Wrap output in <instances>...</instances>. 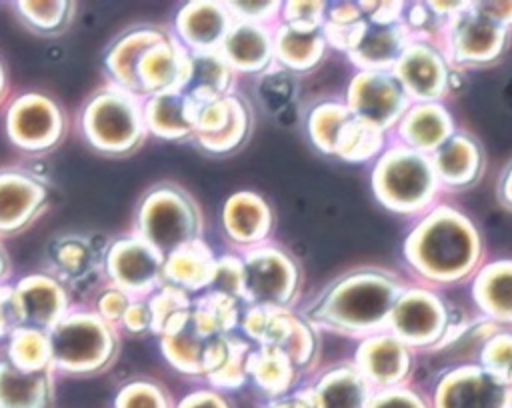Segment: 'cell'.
Segmentation results:
<instances>
[{
	"instance_id": "24",
	"label": "cell",
	"mask_w": 512,
	"mask_h": 408,
	"mask_svg": "<svg viewBox=\"0 0 512 408\" xmlns=\"http://www.w3.org/2000/svg\"><path fill=\"white\" fill-rule=\"evenodd\" d=\"M218 52L232 70L256 72L274 58V34L266 24L234 18Z\"/></svg>"
},
{
	"instance_id": "3",
	"label": "cell",
	"mask_w": 512,
	"mask_h": 408,
	"mask_svg": "<svg viewBox=\"0 0 512 408\" xmlns=\"http://www.w3.org/2000/svg\"><path fill=\"white\" fill-rule=\"evenodd\" d=\"M372 192L390 212L422 216L442 192L428 154L412 150L390 138L372 168Z\"/></svg>"
},
{
	"instance_id": "1",
	"label": "cell",
	"mask_w": 512,
	"mask_h": 408,
	"mask_svg": "<svg viewBox=\"0 0 512 408\" xmlns=\"http://www.w3.org/2000/svg\"><path fill=\"white\" fill-rule=\"evenodd\" d=\"M408 268L420 284L462 282L484 262V242L476 224L450 204H436L408 232L402 246Z\"/></svg>"
},
{
	"instance_id": "36",
	"label": "cell",
	"mask_w": 512,
	"mask_h": 408,
	"mask_svg": "<svg viewBox=\"0 0 512 408\" xmlns=\"http://www.w3.org/2000/svg\"><path fill=\"white\" fill-rule=\"evenodd\" d=\"M350 118L352 112L346 102L326 100L314 106L308 116V134L312 144L326 154H334L338 136Z\"/></svg>"
},
{
	"instance_id": "49",
	"label": "cell",
	"mask_w": 512,
	"mask_h": 408,
	"mask_svg": "<svg viewBox=\"0 0 512 408\" xmlns=\"http://www.w3.org/2000/svg\"><path fill=\"white\" fill-rule=\"evenodd\" d=\"M478 8L498 24L512 28V2H476Z\"/></svg>"
},
{
	"instance_id": "18",
	"label": "cell",
	"mask_w": 512,
	"mask_h": 408,
	"mask_svg": "<svg viewBox=\"0 0 512 408\" xmlns=\"http://www.w3.org/2000/svg\"><path fill=\"white\" fill-rule=\"evenodd\" d=\"M454 132V120L442 102H414L392 130V140L432 156Z\"/></svg>"
},
{
	"instance_id": "5",
	"label": "cell",
	"mask_w": 512,
	"mask_h": 408,
	"mask_svg": "<svg viewBox=\"0 0 512 408\" xmlns=\"http://www.w3.org/2000/svg\"><path fill=\"white\" fill-rule=\"evenodd\" d=\"M136 224V236L168 258L176 250L198 242L200 212L186 192L162 186L146 194Z\"/></svg>"
},
{
	"instance_id": "2",
	"label": "cell",
	"mask_w": 512,
	"mask_h": 408,
	"mask_svg": "<svg viewBox=\"0 0 512 408\" xmlns=\"http://www.w3.org/2000/svg\"><path fill=\"white\" fill-rule=\"evenodd\" d=\"M402 288V278L388 268H352L318 294L306 316L314 326L362 340L386 330Z\"/></svg>"
},
{
	"instance_id": "13",
	"label": "cell",
	"mask_w": 512,
	"mask_h": 408,
	"mask_svg": "<svg viewBox=\"0 0 512 408\" xmlns=\"http://www.w3.org/2000/svg\"><path fill=\"white\" fill-rule=\"evenodd\" d=\"M434 408H512V394L482 364H462L436 382Z\"/></svg>"
},
{
	"instance_id": "27",
	"label": "cell",
	"mask_w": 512,
	"mask_h": 408,
	"mask_svg": "<svg viewBox=\"0 0 512 408\" xmlns=\"http://www.w3.org/2000/svg\"><path fill=\"white\" fill-rule=\"evenodd\" d=\"M326 36L322 26H300L282 22L274 30V58L290 70L314 68L326 52Z\"/></svg>"
},
{
	"instance_id": "35",
	"label": "cell",
	"mask_w": 512,
	"mask_h": 408,
	"mask_svg": "<svg viewBox=\"0 0 512 408\" xmlns=\"http://www.w3.org/2000/svg\"><path fill=\"white\" fill-rule=\"evenodd\" d=\"M296 370L292 360L278 348L260 346V350L248 356V374L270 394L288 390L296 378Z\"/></svg>"
},
{
	"instance_id": "22",
	"label": "cell",
	"mask_w": 512,
	"mask_h": 408,
	"mask_svg": "<svg viewBox=\"0 0 512 408\" xmlns=\"http://www.w3.org/2000/svg\"><path fill=\"white\" fill-rule=\"evenodd\" d=\"M412 38L414 34L404 18L390 24H378L366 18L364 32L348 52V58L358 70H392Z\"/></svg>"
},
{
	"instance_id": "21",
	"label": "cell",
	"mask_w": 512,
	"mask_h": 408,
	"mask_svg": "<svg viewBox=\"0 0 512 408\" xmlns=\"http://www.w3.org/2000/svg\"><path fill=\"white\" fill-rule=\"evenodd\" d=\"M188 76V50L166 34L154 42L138 64V96L184 88Z\"/></svg>"
},
{
	"instance_id": "19",
	"label": "cell",
	"mask_w": 512,
	"mask_h": 408,
	"mask_svg": "<svg viewBox=\"0 0 512 408\" xmlns=\"http://www.w3.org/2000/svg\"><path fill=\"white\" fill-rule=\"evenodd\" d=\"M432 166L442 190H464L476 184L484 172V152L468 132H454L432 156Z\"/></svg>"
},
{
	"instance_id": "8",
	"label": "cell",
	"mask_w": 512,
	"mask_h": 408,
	"mask_svg": "<svg viewBox=\"0 0 512 408\" xmlns=\"http://www.w3.org/2000/svg\"><path fill=\"white\" fill-rule=\"evenodd\" d=\"M82 126L92 146L112 154L134 148L146 130L136 96L122 88H108L92 96L84 108Z\"/></svg>"
},
{
	"instance_id": "37",
	"label": "cell",
	"mask_w": 512,
	"mask_h": 408,
	"mask_svg": "<svg viewBox=\"0 0 512 408\" xmlns=\"http://www.w3.org/2000/svg\"><path fill=\"white\" fill-rule=\"evenodd\" d=\"M8 360L22 370L50 368L48 332L36 328H18L8 336Z\"/></svg>"
},
{
	"instance_id": "9",
	"label": "cell",
	"mask_w": 512,
	"mask_h": 408,
	"mask_svg": "<svg viewBox=\"0 0 512 408\" xmlns=\"http://www.w3.org/2000/svg\"><path fill=\"white\" fill-rule=\"evenodd\" d=\"M244 300L258 308L288 310L294 302L300 272L296 262L274 246H256L242 260Z\"/></svg>"
},
{
	"instance_id": "20",
	"label": "cell",
	"mask_w": 512,
	"mask_h": 408,
	"mask_svg": "<svg viewBox=\"0 0 512 408\" xmlns=\"http://www.w3.org/2000/svg\"><path fill=\"white\" fill-rule=\"evenodd\" d=\"M304 392L312 408H368L374 388L354 362H340L320 372Z\"/></svg>"
},
{
	"instance_id": "30",
	"label": "cell",
	"mask_w": 512,
	"mask_h": 408,
	"mask_svg": "<svg viewBox=\"0 0 512 408\" xmlns=\"http://www.w3.org/2000/svg\"><path fill=\"white\" fill-rule=\"evenodd\" d=\"M164 34L154 28H140L128 32L116 40L106 56L108 72L112 74L118 88L138 96V64L144 52L162 38Z\"/></svg>"
},
{
	"instance_id": "34",
	"label": "cell",
	"mask_w": 512,
	"mask_h": 408,
	"mask_svg": "<svg viewBox=\"0 0 512 408\" xmlns=\"http://www.w3.org/2000/svg\"><path fill=\"white\" fill-rule=\"evenodd\" d=\"M388 142V132L352 114V118L346 122L338 136L334 156L342 158L344 162L362 164L368 160H376L384 152Z\"/></svg>"
},
{
	"instance_id": "23",
	"label": "cell",
	"mask_w": 512,
	"mask_h": 408,
	"mask_svg": "<svg viewBox=\"0 0 512 408\" xmlns=\"http://www.w3.org/2000/svg\"><path fill=\"white\" fill-rule=\"evenodd\" d=\"M234 24L228 4L190 2L180 8L176 28L182 46L192 52L218 50L226 32Z\"/></svg>"
},
{
	"instance_id": "10",
	"label": "cell",
	"mask_w": 512,
	"mask_h": 408,
	"mask_svg": "<svg viewBox=\"0 0 512 408\" xmlns=\"http://www.w3.org/2000/svg\"><path fill=\"white\" fill-rule=\"evenodd\" d=\"M346 106L356 116L384 132H392L412 106L392 70H358L346 90Z\"/></svg>"
},
{
	"instance_id": "12",
	"label": "cell",
	"mask_w": 512,
	"mask_h": 408,
	"mask_svg": "<svg viewBox=\"0 0 512 408\" xmlns=\"http://www.w3.org/2000/svg\"><path fill=\"white\" fill-rule=\"evenodd\" d=\"M392 72L412 104L440 102L450 92L452 66L434 38L414 36Z\"/></svg>"
},
{
	"instance_id": "28",
	"label": "cell",
	"mask_w": 512,
	"mask_h": 408,
	"mask_svg": "<svg viewBox=\"0 0 512 408\" xmlns=\"http://www.w3.org/2000/svg\"><path fill=\"white\" fill-rule=\"evenodd\" d=\"M142 114L146 128L158 136L182 138L194 134L190 98L180 88L148 96Z\"/></svg>"
},
{
	"instance_id": "52",
	"label": "cell",
	"mask_w": 512,
	"mask_h": 408,
	"mask_svg": "<svg viewBox=\"0 0 512 408\" xmlns=\"http://www.w3.org/2000/svg\"><path fill=\"white\" fill-rule=\"evenodd\" d=\"M4 270H6V262H4V254L0 252V280H2V276H4Z\"/></svg>"
},
{
	"instance_id": "42",
	"label": "cell",
	"mask_w": 512,
	"mask_h": 408,
	"mask_svg": "<svg viewBox=\"0 0 512 408\" xmlns=\"http://www.w3.org/2000/svg\"><path fill=\"white\" fill-rule=\"evenodd\" d=\"M368 408H430L420 392L402 384L394 388L374 390Z\"/></svg>"
},
{
	"instance_id": "40",
	"label": "cell",
	"mask_w": 512,
	"mask_h": 408,
	"mask_svg": "<svg viewBox=\"0 0 512 408\" xmlns=\"http://www.w3.org/2000/svg\"><path fill=\"white\" fill-rule=\"evenodd\" d=\"M18 10L32 28L42 32H54L66 24L70 14V4L68 2H20Z\"/></svg>"
},
{
	"instance_id": "33",
	"label": "cell",
	"mask_w": 512,
	"mask_h": 408,
	"mask_svg": "<svg viewBox=\"0 0 512 408\" xmlns=\"http://www.w3.org/2000/svg\"><path fill=\"white\" fill-rule=\"evenodd\" d=\"M232 72L218 50H188V76L182 90L190 96H226Z\"/></svg>"
},
{
	"instance_id": "11",
	"label": "cell",
	"mask_w": 512,
	"mask_h": 408,
	"mask_svg": "<svg viewBox=\"0 0 512 408\" xmlns=\"http://www.w3.org/2000/svg\"><path fill=\"white\" fill-rule=\"evenodd\" d=\"M244 330L260 346L282 350L300 370L314 362L318 338L314 324L290 310H272L250 306L244 316Z\"/></svg>"
},
{
	"instance_id": "46",
	"label": "cell",
	"mask_w": 512,
	"mask_h": 408,
	"mask_svg": "<svg viewBox=\"0 0 512 408\" xmlns=\"http://www.w3.org/2000/svg\"><path fill=\"white\" fill-rule=\"evenodd\" d=\"M232 16L236 20H250V22H260L264 24L266 20L278 16L282 12V6L278 2H238V4H228Z\"/></svg>"
},
{
	"instance_id": "15",
	"label": "cell",
	"mask_w": 512,
	"mask_h": 408,
	"mask_svg": "<svg viewBox=\"0 0 512 408\" xmlns=\"http://www.w3.org/2000/svg\"><path fill=\"white\" fill-rule=\"evenodd\" d=\"M352 362L374 390H384L406 384L414 364V350L392 332L382 330L360 340Z\"/></svg>"
},
{
	"instance_id": "38",
	"label": "cell",
	"mask_w": 512,
	"mask_h": 408,
	"mask_svg": "<svg viewBox=\"0 0 512 408\" xmlns=\"http://www.w3.org/2000/svg\"><path fill=\"white\" fill-rule=\"evenodd\" d=\"M478 364L496 374L506 386L512 382V332L496 330L480 348Z\"/></svg>"
},
{
	"instance_id": "50",
	"label": "cell",
	"mask_w": 512,
	"mask_h": 408,
	"mask_svg": "<svg viewBox=\"0 0 512 408\" xmlns=\"http://www.w3.org/2000/svg\"><path fill=\"white\" fill-rule=\"evenodd\" d=\"M182 408H224V404H222L216 396L202 392V394L190 396V398L182 404Z\"/></svg>"
},
{
	"instance_id": "29",
	"label": "cell",
	"mask_w": 512,
	"mask_h": 408,
	"mask_svg": "<svg viewBox=\"0 0 512 408\" xmlns=\"http://www.w3.org/2000/svg\"><path fill=\"white\" fill-rule=\"evenodd\" d=\"M50 368L22 370L0 362V408H46L50 400Z\"/></svg>"
},
{
	"instance_id": "45",
	"label": "cell",
	"mask_w": 512,
	"mask_h": 408,
	"mask_svg": "<svg viewBox=\"0 0 512 408\" xmlns=\"http://www.w3.org/2000/svg\"><path fill=\"white\" fill-rule=\"evenodd\" d=\"M132 300H134V298H132L130 294H126L124 290L112 286V288H108V290L100 296V300H98V314H100L106 322H110V324L122 322V318H124L128 306L132 304Z\"/></svg>"
},
{
	"instance_id": "44",
	"label": "cell",
	"mask_w": 512,
	"mask_h": 408,
	"mask_svg": "<svg viewBox=\"0 0 512 408\" xmlns=\"http://www.w3.org/2000/svg\"><path fill=\"white\" fill-rule=\"evenodd\" d=\"M118 408H164L162 394L150 384H130L118 396Z\"/></svg>"
},
{
	"instance_id": "6",
	"label": "cell",
	"mask_w": 512,
	"mask_h": 408,
	"mask_svg": "<svg viewBox=\"0 0 512 408\" xmlns=\"http://www.w3.org/2000/svg\"><path fill=\"white\" fill-rule=\"evenodd\" d=\"M50 366L68 372H90L108 364L116 350L112 324L100 314L68 312L48 330Z\"/></svg>"
},
{
	"instance_id": "39",
	"label": "cell",
	"mask_w": 512,
	"mask_h": 408,
	"mask_svg": "<svg viewBox=\"0 0 512 408\" xmlns=\"http://www.w3.org/2000/svg\"><path fill=\"white\" fill-rule=\"evenodd\" d=\"M148 306H150V312H152V330L162 334L164 328L184 310L190 308L188 304V298H186V292L176 288V286H162V288H156L152 294H150V300H148Z\"/></svg>"
},
{
	"instance_id": "17",
	"label": "cell",
	"mask_w": 512,
	"mask_h": 408,
	"mask_svg": "<svg viewBox=\"0 0 512 408\" xmlns=\"http://www.w3.org/2000/svg\"><path fill=\"white\" fill-rule=\"evenodd\" d=\"M14 298L22 326L42 332L52 330L68 314L64 288L50 276L32 274L18 282Z\"/></svg>"
},
{
	"instance_id": "25",
	"label": "cell",
	"mask_w": 512,
	"mask_h": 408,
	"mask_svg": "<svg viewBox=\"0 0 512 408\" xmlns=\"http://www.w3.org/2000/svg\"><path fill=\"white\" fill-rule=\"evenodd\" d=\"M472 300L482 318L512 324V258H496L472 276Z\"/></svg>"
},
{
	"instance_id": "53",
	"label": "cell",
	"mask_w": 512,
	"mask_h": 408,
	"mask_svg": "<svg viewBox=\"0 0 512 408\" xmlns=\"http://www.w3.org/2000/svg\"><path fill=\"white\" fill-rule=\"evenodd\" d=\"M2 84H4V74H2V68H0V90H2Z\"/></svg>"
},
{
	"instance_id": "32",
	"label": "cell",
	"mask_w": 512,
	"mask_h": 408,
	"mask_svg": "<svg viewBox=\"0 0 512 408\" xmlns=\"http://www.w3.org/2000/svg\"><path fill=\"white\" fill-rule=\"evenodd\" d=\"M216 258L198 240L188 244L164 260V280L184 292L202 290L210 284Z\"/></svg>"
},
{
	"instance_id": "7",
	"label": "cell",
	"mask_w": 512,
	"mask_h": 408,
	"mask_svg": "<svg viewBox=\"0 0 512 408\" xmlns=\"http://www.w3.org/2000/svg\"><path fill=\"white\" fill-rule=\"evenodd\" d=\"M386 330L412 350H436L448 344L454 326L450 310L436 288L404 284Z\"/></svg>"
},
{
	"instance_id": "16",
	"label": "cell",
	"mask_w": 512,
	"mask_h": 408,
	"mask_svg": "<svg viewBox=\"0 0 512 408\" xmlns=\"http://www.w3.org/2000/svg\"><path fill=\"white\" fill-rule=\"evenodd\" d=\"M10 138L26 150H42L60 136L62 120L58 106L38 94L18 98L8 112Z\"/></svg>"
},
{
	"instance_id": "41",
	"label": "cell",
	"mask_w": 512,
	"mask_h": 408,
	"mask_svg": "<svg viewBox=\"0 0 512 408\" xmlns=\"http://www.w3.org/2000/svg\"><path fill=\"white\" fill-rule=\"evenodd\" d=\"M92 262L90 244L84 238L68 236L54 244V264L62 274L80 276Z\"/></svg>"
},
{
	"instance_id": "14",
	"label": "cell",
	"mask_w": 512,
	"mask_h": 408,
	"mask_svg": "<svg viewBox=\"0 0 512 408\" xmlns=\"http://www.w3.org/2000/svg\"><path fill=\"white\" fill-rule=\"evenodd\" d=\"M164 256L138 236L116 240L106 254V272L112 286L130 296L152 294L164 280Z\"/></svg>"
},
{
	"instance_id": "4",
	"label": "cell",
	"mask_w": 512,
	"mask_h": 408,
	"mask_svg": "<svg viewBox=\"0 0 512 408\" xmlns=\"http://www.w3.org/2000/svg\"><path fill=\"white\" fill-rule=\"evenodd\" d=\"M442 48L452 68H474L496 62L510 44V28L468 2L454 16L442 20L430 36Z\"/></svg>"
},
{
	"instance_id": "47",
	"label": "cell",
	"mask_w": 512,
	"mask_h": 408,
	"mask_svg": "<svg viewBox=\"0 0 512 408\" xmlns=\"http://www.w3.org/2000/svg\"><path fill=\"white\" fill-rule=\"evenodd\" d=\"M122 324L130 330V332H144V330H152V312L148 302L136 298L132 300V304L128 306Z\"/></svg>"
},
{
	"instance_id": "26",
	"label": "cell",
	"mask_w": 512,
	"mask_h": 408,
	"mask_svg": "<svg viewBox=\"0 0 512 408\" xmlns=\"http://www.w3.org/2000/svg\"><path fill=\"white\" fill-rule=\"evenodd\" d=\"M46 198L42 184L20 172L0 174V232H12L28 224Z\"/></svg>"
},
{
	"instance_id": "31",
	"label": "cell",
	"mask_w": 512,
	"mask_h": 408,
	"mask_svg": "<svg viewBox=\"0 0 512 408\" xmlns=\"http://www.w3.org/2000/svg\"><path fill=\"white\" fill-rule=\"evenodd\" d=\"M270 222V208L256 194L240 192L226 202L224 226L228 236L236 242L258 244L270 230Z\"/></svg>"
},
{
	"instance_id": "43",
	"label": "cell",
	"mask_w": 512,
	"mask_h": 408,
	"mask_svg": "<svg viewBox=\"0 0 512 408\" xmlns=\"http://www.w3.org/2000/svg\"><path fill=\"white\" fill-rule=\"evenodd\" d=\"M328 6L324 2H288L282 6V22L300 26H324Z\"/></svg>"
},
{
	"instance_id": "51",
	"label": "cell",
	"mask_w": 512,
	"mask_h": 408,
	"mask_svg": "<svg viewBox=\"0 0 512 408\" xmlns=\"http://www.w3.org/2000/svg\"><path fill=\"white\" fill-rule=\"evenodd\" d=\"M274 408H312V402H310L306 392H300V394H296L292 398H286V400L278 402Z\"/></svg>"
},
{
	"instance_id": "54",
	"label": "cell",
	"mask_w": 512,
	"mask_h": 408,
	"mask_svg": "<svg viewBox=\"0 0 512 408\" xmlns=\"http://www.w3.org/2000/svg\"><path fill=\"white\" fill-rule=\"evenodd\" d=\"M508 390H510V394H512V382H510V384H508Z\"/></svg>"
},
{
	"instance_id": "48",
	"label": "cell",
	"mask_w": 512,
	"mask_h": 408,
	"mask_svg": "<svg viewBox=\"0 0 512 408\" xmlns=\"http://www.w3.org/2000/svg\"><path fill=\"white\" fill-rule=\"evenodd\" d=\"M496 198L502 208L512 212V160L506 162L502 168L498 182H496Z\"/></svg>"
}]
</instances>
